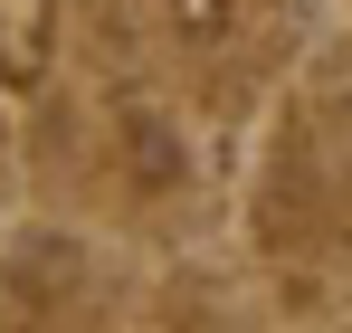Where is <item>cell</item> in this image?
Segmentation results:
<instances>
[{
  "label": "cell",
  "instance_id": "6da1fadb",
  "mask_svg": "<svg viewBox=\"0 0 352 333\" xmlns=\"http://www.w3.org/2000/svg\"><path fill=\"white\" fill-rule=\"evenodd\" d=\"M172 29L190 39V48H219L238 29V0H172Z\"/></svg>",
  "mask_w": 352,
  "mask_h": 333
},
{
  "label": "cell",
  "instance_id": "7a4b0ae2",
  "mask_svg": "<svg viewBox=\"0 0 352 333\" xmlns=\"http://www.w3.org/2000/svg\"><path fill=\"white\" fill-rule=\"evenodd\" d=\"M133 143H143V181H172V143H162L143 114H133Z\"/></svg>",
  "mask_w": 352,
  "mask_h": 333
}]
</instances>
